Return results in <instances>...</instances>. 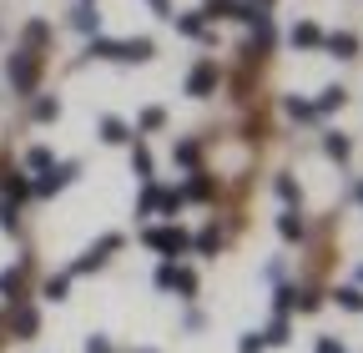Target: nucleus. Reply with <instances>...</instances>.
Wrapping results in <instances>:
<instances>
[{"label":"nucleus","mask_w":363,"mask_h":353,"mask_svg":"<svg viewBox=\"0 0 363 353\" xmlns=\"http://www.w3.org/2000/svg\"><path fill=\"white\" fill-rule=\"evenodd\" d=\"M0 293L16 303V293H21V273H0Z\"/></svg>","instance_id":"14"},{"label":"nucleus","mask_w":363,"mask_h":353,"mask_svg":"<svg viewBox=\"0 0 363 353\" xmlns=\"http://www.w3.org/2000/svg\"><path fill=\"white\" fill-rule=\"evenodd\" d=\"M293 46H323V35H318V26H298L293 30Z\"/></svg>","instance_id":"6"},{"label":"nucleus","mask_w":363,"mask_h":353,"mask_svg":"<svg viewBox=\"0 0 363 353\" xmlns=\"http://www.w3.org/2000/svg\"><path fill=\"white\" fill-rule=\"evenodd\" d=\"M262 348H267V343H262V333H247V338L238 343V353H262Z\"/></svg>","instance_id":"15"},{"label":"nucleus","mask_w":363,"mask_h":353,"mask_svg":"<svg viewBox=\"0 0 363 353\" xmlns=\"http://www.w3.org/2000/svg\"><path fill=\"white\" fill-rule=\"evenodd\" d=\"M333 106H343V91H338V86H328V91L318 96V106H313V111H333Z\"/></svg>","instance_id":"8"},{"label":"nucleus","mask_w":363,"mask_h":353,"mask_svg":"<svg viewBox=\"0 0 363 353\" xmlns=\"http://www.w3.org/2000/svg\"><path fill=\"white\" fill-rule=\"evenodd\" d=\"M86 353H111V343H106V338H91V343H86Z\"/></svg>","instance_id":"20"},{"label":"nucleus","mask_w":363,"mask_h":353,"mask_svg":"<svg viewBox=\"0 0 363 353\" xmlns=\"http://www.w3.org/2000/svg\"><path fill=\"white\" fill-rule=\"evenodd\" d=\"M318 353H343V348H338V338H318Z\"/></svg>","instance_id":"21"},{"label":"nucleus","mask_w":363,"mask_h":353,"mask_svg":"<svg viewBox=\"0 0 363 353\" xmlns=\"http://www.w3.org/2000/svg\"><path fill=\"white\" fill-rule=\"evenodd\" d=\"M177 26H182V30H187V35H202V16H197V11H192V16H182Z\"/></svg>","instance_id":"16"},{"label":"nucleus","mask_w":363,"mask_h":353,"mask_svg":"<svg viewBox=\"0 0 363 353\" xmlns=\"http://www.w3.org/2000/svg\"><path fill=\"white\" fill-rule=\"evenodd\" d=\"M71 176H76V167H56V172H51V176H45V182H40L35 192H40V197H45V192H61V187L71 182Z\"/></svg>","instance_id":"4"},{"label":"nucleus","mask_w":363,"mask_h":353,"mask_svg":"<svg viewBox=\"0 0 363 353\" xmlns=\"http://www.w3.org/2000/svg\"><path fill=\"white\" fill-rule=\"evenodd\" d=\"M278 228H283V237H303V217H298V212H283Z\"/></svg>","instance_id":"10"},{"label":"nucleus","mask_w":363,"mask_h":353,"mask_svg":"<svg viewBox=\"0 0 363 353\" xmlns=\"http://www.w3.org/2000/svg\"><path fill=\"white\" fill-rule=\"evenodd\" d=\"M152 11H157V16H172V11H167V0H152Z\"/></svg>","instance_id":"22"},{"label":"nucleus","mask_w":363,"mask_h":353,"mask_svg":"<svg viewBox=\"0 0 363 353\" xmlns=\"http://www.w3.org/2000/svg\"><path fill=\"white\" fill-rule=\"evenodd\" d=\"M328 51H333V56H353L358 40H353V35H328Z\"/></svg>","instance_id":"7"},{"label":"nucleus","mask_w":363,"mask_h":353,"mask_svg":"<svg viewBox=\"0 0 363 353\" xmlns=\"http://www.w3.org/2000/svg\"><path fill=\"white\" fill-rule=\"evenodd\" d=\"M288 111H293V116H303V121H308V116H318V111H313V106H308V101H298V96H293V101H288Z\"/></svg>","instance_id":"19"},{"label":"nucleus","mask_w":363,"mask_h":353,"mask_svg":"<svg viewBox=\"0 0 363 353\" xmlns=\"http://www.w3.org/2000/svg\"><path fill=\"white\" fill-rule=\"evenodd\" d=\"M11 81L21 86V91H30V86H35V61L21 51V56H11Z\"/></svg>","instance_id":"1"},{"label":"nucleus","mask_w":363,"mask_h":353,"mask_svg":"<svg viewBox=\"0 0 363 353\" xmlns=\"http://www.w3.org/2000/svg\"><path fill=\"white\" fill-rule=\"evenodd\" d=\"M147 242L157 252H182V247H187V237H182L177 228H157V232H147Z\"/></svg>","instance_id":"2"},{"label":"nucleus","mask_w":363,"mask_h":353,"mask_svg":"<svg viewBox=\"0 0 363 353\" xmlns=\"http://www.w3.org/2000/svg\"><path fill=\"white\" fill-rule=\"evenodd\" d=\"M45 298L61 303V298H66V278H51V283H45Z\"/></svg>","instance_id":"18"},{"label":"nucleus","mask_w":363,"mask_h":353,"mask_svg":"<svg viewBox=\"0 0 363 353\" xmlns=\"http://www.w3.org/2000/svg\"><path fill=\"white\" fill-rule=\"evenodd\" d=\"M262 343H288V318H283V313H278V323L262 333Z\"/></svg>","instance_id":"11"},{"label":"nucleus","mask_w":363,"mask_h":353,"mask_svg":"<svg viewBox=\"0 0 363 353\" xmlns=\"http://www.w3.org/2000/svg\"><path fill=\"white\" fill-rule=\"evenodd\" d=\"M152 56V40H121V61H147Z\"/></svg>","instance_id":"5"},{"label":"nucleus","mask_w":363,"mask_h":353,"mask_svg":"<svg viewBox=\"0 0 363 353\" xmlns=\"http://www.w3.org/2000/svg\"><path fill=\"white\" fill-rule=\"evenodd\" d=\"M212 86H217V66H212V61H202V66L192 71V81H187V91H192V96H207Z\"/></svg>","instance_id":"3"},{"label":"nucleus","mask_w":363,"mask_h":353,"mask_svg":"<svg viewBox=\"0 0 363 353\" xmlns=\"http://www.w3.org/2000/svg\"><path fill=\"white\" fill-rule=\"evenodd\" d=\"M16 328H21V333H35V313H30V308H21V313H16Z\"/></svg>","instance_id":"17"},{"label":"nucleus","mask_w":363,"mask_h":353,"mask_svg":"<svg viewBox=\"0 0 363 353\" xmlns=\"http://www.w3.org/2000/svg\"><path fill=\"white\" fill-rule=\"evenodd\" d=\"M101 137H106V142H126V126H121L116 116H106V121H101Z\"/></svg>","instance_id":"9"},{"label":"nucleus","mask_w":363,"mask_h":353,"mask_svg":"<svg viewBox=\"0 0 363 353\" xmlns=\"http://www.w3.org/2000/svg\"><path fill=\"white\" fill-rule=\"evenodd\" d=\"M91 56H111V61H121V40H96V46H91Z\"/></svg>","instance_id":"13"},{"label":"nucleus","mask_w":363,"mask_h":353,"mask_svg":"<svg viewBox=\"0 0 363 353\" xmlns=\"http://www.w3.org/2000/svg\"><path fill=\"white\" fill-rule=\"evenodd\" d=\"M338 303L348 308V313H363V293H358V288H343V293H338Z\"/></svg>","instance_id":"12"}]
</instances>
